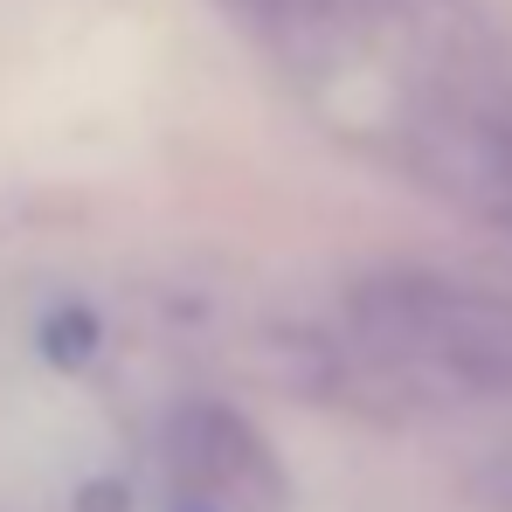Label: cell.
Segmentation results:
<instances>
[{
    "instance_id": "1",
    "label": "cell",
    "mask_w": 512,
    "mask_h": 512,
    "mask_svg": "<svg viewBox=\"0 0 512 512\" xmlns=\"http://www.w3.org/2000/svg\"><path fill=\"white\" fill-rule=\"evenodd\" d=\"M353 326L395 367L499 402L512 395V298L499 291L429 270H381L353 284Z\"/></svg>"
},
{
    "instance_id": "2",
    "label": "cell",
    "mask_w": 512,
    "mask_h": 512,
    "mask_svg": "<svg viewBox=\"0 0 512 512\" xmlns=\"http://www.w3.org/2000/svg\"><path fill=\"white\" fill-rule=\"evenodd\" d=\"M291 485L263 429L229 402H187L167 423V512H284Z\"/></svg>"
}]
</instances>
